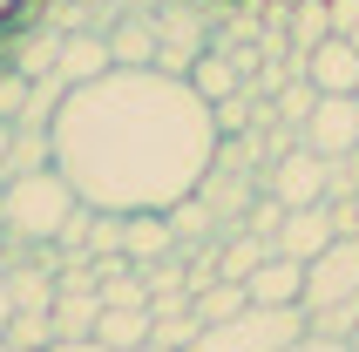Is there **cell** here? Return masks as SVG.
<instances>
[{
  "label": "cell",
  "instance_id": "cell-1",
  "mask_svg": "<svg viewBox=\"0 0 359 352\" xmlns=\"http://www.w3.org/2000/svg\"><path fill=\"white\" fill-rule=\"evenodd\" d=\"M217 142L210 102L163 68H109L88 88H68L48 122V163L88 210L109 217L177 210L203 190Z\"/></svg>",
  "mask_w": 359,
  "mask_h": 352
},
{
  "label": "cell",
  "instance_id": "cell-2",
  "mask_svg": "<svg viewBox=\"0 0 359 352\" xmlns=\"http://www.w3.org/2000/svg\"><path fill=\"white\" fill-rule=\"evenodd\" d=\"M81 196L68 190V176L48 163V170H27L14 183H0V231L14 237L20 251H41V244H55L61 224L75 217Z\"/></svg>",
  "mask_w": 359,
  "mask_h": 352
},
{
  "label": "cell",
  "instance_id": "cell-3",
  "mask_svg": "<svg viewBox=\"0 0 359 352\" xmlns=\"http://www.w3.org/2000/svg\"><path fill=\"white\" fill-rule=\"evenodd\" d=\"M305 339V312H278V305H244L238 318H224V325H203L197 346L190 352H285Z\"/></svg>",
  "mask_w": 359,
  "mask_h": 352
},
{
  "label": "cell",
  "instance_id": "cell-4",
  "mask_svg": "<svg viewBox=\"0 0 359 352\" xmlns=\"http://www.w3.org/2000/svg\"><path fill=\"white\" fill-rule=\"evenodd\" d=\"M346 298H359V237H332L305 264V305L299 312H325V305H346Z\"/></svg>",
  "mask_w": 359,
  "mask_h": 352
},
{
  "label": "cell",
  "instance_id": "cell-5",
  "mask_svg": "<svg viewBox=\"0 0 359 352\" xmlns=\"http://www.w3.org/2000/svg\"><path fill=\"white\" fill-rule=\"evenodd\" d=\"M299 149H312L319 163H339L346 149H359V95H319V109L299 122Z\"/></svg>",
  "mask_w": 359,
  "mask_h": 352
},
{
  "label": "cell",
  "instance_id": "cell-6",
  "mask_svg": "<svg viewBox=\"0 0 359 352\" xmlns=\"http://www.w3.org/2000/svg\"><path fill=\"white\" fill-rule=\"evenodd\" d=\"M258 196H278L285 210H312V203H325V163L312 149H292L285 163L258 170Z\"/></svg>",
  "mask_w": 359,
  "mask_h": 352
},
{
  "label": "cell",
  "instance_id": "cell-7",
  "mask_svg": "<svg viewBox=\"0 0 359 352\" xmlns=\"http://www.w3.org/2000/svg\"><path fill=\"white\" fill-rule=\"evenodd\" d=\"M319 95H359V48L346 34H325L312 55H305V68H299Z\"/></svg>",
  "mask_w": 359,
  "mask_h": 352
},
{
  "label": "cell",
  "instance_id": "cell-8",
  "mask_svg": "<svg viewBox=\"0 0 359 352\" xmlns=\"http://www.w3.org/2000/svg\"><path fill=\"white\" fill-rule=\"evenodd\" d=\"M109 68H116V55H109V27L61 34V61H55V75L68 81V88H88V81H102Z\"/></svg>",
  "mask_w": 359,
  "mask_h": 352
},
{
  "label": "cell",
  "instance_id": "cell-9",
  "mask_svg": "<svg viewBox=\"0 0 359 352\" xmlns=\"http://www.w3.org/2000/svg\"><path fill=\"white\" fill-rule=\"evenodd\" d=\"M244 292H251V305H278V312H292V305H305V264L271 251L258 271L244 278Z\"/></svg>",
  "mask_w": 359,
  "mask_h": 352
},
{
  "label": "cell",
  "instance_id": "cell-10",
  "mask_svg": "<svg viewBox=\"0 0 359 352\" xmlns=\"http://www.w3.org/2000/svg\"><path fill=\"white\" fill-rule=\"evenodd\" d=\"M122 257L129 264H163V257H177V231H170V217L163 210H136V217H122Z\"/></svg>",
  "mask_w": 359,
  "mask_h": 352
},
{
  "label": "cell",
  "instance_id": "cell-11",
  "mask_svg": "<svg viewBox=\"0 0 359 352\" xmlns=\"http://www.w3.org/2000/svg\"><path fill=\"white\" fill-rule=\"evenodd\" d=\"M332 237H339V231H332V210H325V203H312V210H285V231H278V244H271V251L312 264Z\"/></svg>",
  "mask_w": 359,
  "mask_h": 352
},
{
  "label": "cell",
  "instance_id": "cell-12",
  "mask_svg": "<svg viewBox=\"0 0 359 352\" xmlns=\"http://www.w3.org/2000/svg\"><path fill=\"white\" fill-rule=\"evenodd\" d=\"M109 55H116V68H156V14H122L116 27H109Z\"/></svg>",
  "mask_w": 359,
  "mask_h": 352
},
{
  "label": "cell",
  "instance_id": "cell-13",
  "mask_svg": "<svg viewBox=\"0 0 359 352\" xmlns=\"http://www.w3.org/2000/svg\"><path fill=\"white\" fill-rule=\"evenodd\" d=\"M55 264H41V257H27V264H7V292H14V312H48L55 305Z\"/></svg>",
  "mask_w": 359,
  "mask_h": 352
},
{
  "label": "cell",
  "instance_id": "cell-14",
  "mask_svg": "<svg viewBox=\"0 0 359 352\" xmlns=\"http://www.w3.org/2000/svg\"><path fill=\"white\" fill-rule=\"evenodd\" d=\"M149 325H156L149 305H102L88 339H102V346H149Z\"/></svg>",
  "mask_w": 359,
  "mask_h": 352
},
{
  "label": "cell",
  "instance_id": "cell-15",
  "mask_svg": "<svg viewBox=\"0 0 359 352\" xmlns=\"http://www.w3.org/2000/svg\"><path fill=\"white\" fill-rule=\"evenodd\" d=\"M183 81H190V88H197V95L210 102V109H217V102H231V95L244 88L238 61H231V55H217V48H210V55H197V68H190Z\"/></svg>",
  "mask_w": 359,
  "mask_h": 352
},
{
  "label": "cell",
  "instance_id": "cell-16",
  "mask_svg": "<svg viewBox=\"0 0 359 352\" xmlns=\"http://www.w3.org/2000/svg\"><path fill=\"white\" fill-rule=\"evenodd\" d=\"M244 305H251V292H244L238 278H210L197 298H190V312H197V325H224V318H238Z\"/></svg>",
  "mask_w": 359,
  "mask_h": 352
},
{
  "label": "cell",
  "instance_id": "cell-17",
  "mask_svg": "<svg viewBox=\"0 0 359 352\" xmlns=\"http://www.w3.org/2000/svg\"><path fill=\"white\" fill-rule=\"evenodd\" d=\"M264 257H271V244H264V237H251V231H231V237H217V278H251L264 264Z\"/></svg>",
  "mask_w": 359,
  "mask_h": 352
},
{
  "label": "cell",
  "instance_id": "cell-18",
  "mask_svg": "<svg viewBox=\"0 0 359 352\" xmlns=\"http://www.w3.org/2000/svg\"><path fill=\"white\" fill-rule=\"evenodd\" d=\"M55 61H61V27H34V34L14 48V75H27V81H41V75H55Z\"/></svg>",
  "mask_w": 359,
  "mask_h": 352
},
{
  "label": "cell",
  "instance_id": "cell-19",
  "mask_svg": "<svg viewBox=\"0 0 359 352\" xmlns=\"http://www.w3.org/2000/svg\"><path fill=\"white\" fill-rule=\"evenodd\" d=\"M312 109H319V88H312L305 75H292V81L278 88V95H271V116H278L285 129H299V122L312 116Z\"/></svg>",
  "mask_w": 359,
  "mask_h": 352
},
{
  "label": "cell",
  "instance_id": "cell-20",
  "mask_svg": "<svg viewBox=\"0 0 359 352\" xmlns=\"http://www.w3.org/2000/svg\"><path fill=\"white\" fill-rule=\"evenodd\" d=\"M305 332L346 339V346H353V332H359V298H346V305H325V312H305Z\"/></svg>",
  "mask_w": 359,
  "mask_h": 352
},
{
  "label": "cell",
  "instance_id": "cell-21",
  "mask_svg": "<svg viewBox=\"0 0 359 352\" xmlns=\"http://www.w3.org/2000/svg\"><path fill=\"white\" fill-rule=\"evenodd\" d=\"M7 339H14L20 352H48V346H55V318H48V312H14V318H7Z\"/></svg>",
  "mask_w": 359,
  "mask_h": 352
},
{
  "label": "cell",
  "instance_id": "cell-22",
  "mask_svg": "<svg viewBox=\"0 0 359 352\" xmlns=\"http://www.w3.org/2000/svg\"><path fill=\"white\" fill-rule=\"evenodd\" d=\"M244 231L264 237V244H278V231H285V203H278V196H258V203L244 210Z\"/></svg>",
  "mask_w": 359,
  "mask_h": 352
},
{
  "label": "cell",
  "instance_id": "cell-23",
  "mask_svg": "<svg viewBox=\"0 0 359 352\" xmlns=\"http://www.w3.org/2000/svg\"><path fill=\"white\" fill-rule=\"evenodd\" d=\"M339 196H359V149H346L339 163H325V203Z\"/></svg>",
  "mask_w": 359,
  "mask_h": 352
},
{
  "label": "cell",
  "instance_id": "cell-24",
  "mask_svg": "<svg viewBox=\"0 0 359 352\" xmlns=\"http://www.w3.org/2000/svg\"><path fill=\"white\" fill-rule=\"evenodd\" d=\"M27 95H34V81H27V75H14V68L0 61V122H20Z\"/></svg>",
  "mask_w": 359,
  "mask_h": 352
},
{
  "label": "cell",
  "instance_id": "cell-25",
  "mask_svg": "<svg viewBox=\"0 0 359 352\" xmlns=\"http://www.w3.org/2000/svg\"><path fill=\"white\" fill-rule=\"evenodd\" d=\"M332 210V231L339 237H359V196H339V203H325Z\"/></svg>",
  "mask_w": 359,
  "mask_h": 352
},
{
  "label": "cell",
  "instance_id": "cell-26",
  "mask_svg": "<svg viewBox=\"0 0 359 352\" xmlns=\"http://www.w3.org/2000/svg\"><path fill=\"white\" fill-rule=\"evenodd\" d=\"M48 352H163V346H102V339H61Z\"/></svg>",
  "mask_w": 359,
  "mask_h": 352
},
{
  "label": "cell",
  "instance_id": "cell-27",
  "mask_svg": "<svg viewBox=\"0 0 359 352\" xmlns=\"http://www.w3.org/2000/svg\"><path fill=\"white\" fill-rule=\"evenodd\" d=\"M325 14H332V34H353L359 27V0H325Z\"/></svg>",
  "mask_w": 359,
  "mask_h": 352
},
{
  "label": "cell",
  "instance_id": "cell-28",
  "mask_svg": "<svg viewBox=\"0 0 359 352\" xmlns=\"http://www.w3.org/2000/svg\"><path fill=\"white\" fill-rule=\"evenodd\" d=\"M285 352H353V346H346V339H319V332H305L299 346H285Z\"/></svg>",
  "mask_w": 359,
  "mask_h": 352
},
{
  "label": "cell",
  "instance_id": "cell-29",
  "mask_svg": "<svg viewBox=\"0 0 359 352\" xmlns=\"http://www.w3.org/2000/svg\"><path fill=\"white\" fill-rule=\"evenodd\" d=\"M7 318H14V292H7V257H0V332H7Z\"/></svg>",
  "mask_w": 359,
  "mask_h": 352
},
{
  "label": "cell",
  "instance_id": "cell-30",
  "mask_svg": "<svg viewBox=\"0 0 359 352\" xmlns=\"http://www.w3.org/2000/svg\"><path fill=\"white\" fill-rule=\"evenodd\" d=\"M20 14V0H0V20H14Z\"/></svg>",
  "mask_w": 359,
  "mask_h": 352
},
{
  "label": "cell",
  "instance_id": "cell-31",
  "mask_svg": "<svg viewBox=\"0 0 359 352\" xmlns=\"http://www.w3.org/2000/svg\"><path fill=\"white\" fill-rule=\"evenodd\" d=\"M0 352H20V346H14V339H7V332H0Z\"/></svg>",
  "mask_w": 359,
  "mask_h": 352
},
{
  "label": "cell",
  "instance_id": "cell-32",
  "mask_svg": "<svg viewBox=\"0 0 359 352\" xmlns=\"http://www.w3.org/2000/svg\"><path fill=\"white\" fill-rule=\"evenodd\" d=\"M346 41H353V48H359V27H353V34H346Z\"/></svg>",
  "mask_w": 359,
  "mask_h": 352
},
{
  "label": "cell",
  "instance_id": "cell-33",
  "mask_svg": "<svg viewBox=\"0 0 359 352\" xmlns=\"http://www.w3.org/2000/svg\"><path fill=\"white\" fill-rule=\"evenodd\" d=\"M353 352H359V332H353Z\"/></svg>",
  "mask_w": 359,
  "mask_h": 352
}]
</instances>
